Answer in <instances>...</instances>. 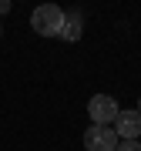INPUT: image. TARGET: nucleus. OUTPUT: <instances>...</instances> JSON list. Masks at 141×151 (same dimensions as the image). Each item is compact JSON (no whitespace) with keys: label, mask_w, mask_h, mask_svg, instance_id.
<instances>
[{"label":"nucleus","mask_w":141,"mask_h":151,"mask_svg":"<svg viewBox=\"0 0 141 151\" xmlns=\"http://www.w3.org/2000/svg\"><path fill=\"white\" fill-rule=\"evenodd\" d=\"M118 141L121 138L114 134V128H108V124H91L84 131V148L87 151H114Z\"/></svg>","instance_id":"3"},{"label":"nucleus","mask_w":141,"mask_h":151,"mask_svg":"<svg viewBox=\"0 0 141 151\" xmlns=\"http://www.w3.org/2000/svg\"><path fill=\"white\" fill-rule=\"evenodd\" d=\"M64 10L54 4H40L37 10L30 14V27L34 34H40V37H60V30H64Z\"/></svg>","instance_id":"1"},{"label":"nucleus","mask_w":141,"mask_h":151,"mask_svg":"<svg viewBox=\"0 0 141 151\" xmlns=\"http://www.w3.org/2000/svg\"><path fill=\"white\" fill-rule=\"evenodd\" d=\"M81 34H84V20H81L77 10H70L64 17V30H60V37H64L67 44H74V40H81Z\"/></svg>","instance_id":"5"},{"label":"nucleus","mask_w":141,"mask_h":151,"mask_svg":"<svg viewBox=\"0 0 141 151\" xmlns=\"http://www.w3.org/2000/svg\"><path fill=\"white\" fill-rule=\"evenodd\" d=\"M87 114H91V124H108V128H114L121 108H118V101L111 94H94L87 101Z\"/></svg>","instance_id":"2"},{"label":"nucleus","mask_w":141,"mask_h":151,"mask_svg":"<svg viewBox=\"0 0 141 151\" xmlns=\"http://www.w3.org/2000/svg\"><path fill=\"white\" fill-rule=\"evenodd\" d=\"M0 37H4V24H0Z\"/></svg>","instance_id":"8"},{"label":"nucleus","mask_w":141,"mask_h":151,"mask_svg":"<svg viewBox=\"0 0 141 151\" xmlns=\"http://www.w3.org/2000/svg\"><path fill=\"white\" fill-rule=\"evenodd\" d=\"M114 151H141V141H118Z\"/></svg>","instance_id":"6"},{"label":"nucleus","mask_w":141,"mask_h":151,"mask_svg":"<svg viewBox=\"0 0 141 151\" xmlns=\"http://www.w3.org/2000/svg\"><path fill=\"white\" fill-rule=\"evenodd\" d=\"M138 111H141V97H138Z\"/></svg>","instance_id":"9"},{"label":"nucleus","mask_w":141,"mask_h":151,"mask_svg":"<svg viewBox=\"0 0 141 151\" xmlns=\"http://www.w3.org/2000/svg\"><path fill=\"white\" fill-rule=\"evenodd\" d=\"M7 10H10V0H0V17H4Z\"/></svg>","instance_id":"7"},{"label":"nucleus","mask_w":141,"mask_h":151,"mask_svg":"<svg viewBox=\"0 0 141 151\" xmlns=\"http://www.w3.org/2000/svg\"><path fill=\"white\" fill-rule=\"evenodd\" d=\"M114 134L121 141H138V134H141V111L138 108H124L118 114V121H114Z\"/></svg>","instance_id":"4"}]
</instances>
